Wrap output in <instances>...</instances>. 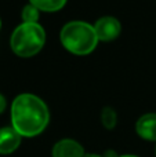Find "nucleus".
Masks as SVG:
<instances>
[{
	"mask_svg": "<svg viewBox=\"0 0 156 157\" xmlns=\"http://www.w3.org/2000/svg\"><path fill=\"white\" fill-rule=\"evenodd\" d=\"M50 120L49 108L33 94H19L11 105V124L21 136H36L46 130Z\"/></svg>",
	"mask_w": 156,
	"mask_h": 157,
	"instance_id": "obj_1",
	"label": "nucleus"
},
{
	"mask_svg": "<svg viewBox=\"0 0 156 157\" xmlns=\"http://www.w3.org/2000/svg\"><path fill=\"white\" fill-rule=\"evenodd\" d=\"M60 39L64 48L73 55H87L93 52L98 44L94 26L83 21H71L64 25Z\"/></svg>",
	"mask_w": 156,
	"mask_h": 157,
	"instance_id": "obj_2",
	"label": "nucleus"
},
{
	"mask_svg": "<svg viewBox=\"0 0 156 157\" xmlns=\"http://www.w3.org/2000/svg\"><path fill=\"white\" fill-rule=\"evenodd\" d=\"M46 43V32L39 24L22 22L15 28L10 39V46L14 54L22 58H29L40 52Z\"/></svg>",
	"mask_w": 156,
	"mask_h": 157,
	"instance_id": "obj_3",
	"label": "nucleus"
},
{
	"mask_svg": "<svg viewBox=\"0 0 156 157\" xmlns=\"http://www.w3.org/2000/svg\"><path fill=\"white\" fill-rule=\"evenodd\" d=\"M98 41H112L120 35L122 25L115 17H101L93 25Z\"/></svg>",
	"mask_w": 156,
	"mask_h": 157,
	"instance_id": "obj_4",
	"label": "nucleus"
},
{
	"mask_svg": "<svg viewBox=\"0 0 156 157\" xmlns=\"http://www.w3.org/2000/svg\"><path fill=\"white\" fill-rule=\"evenodd\" d=\"M53 157H84V149L75 139H61L53 146Z\"/></svg>",
	"mask_w": 156,
	"mask_h": 157,
	"instance_id": "obj_5",
	"label": "nucleus"
},
{
	"mask_svg": "<svg viewBox=\"0 0 156 157\" xmlns=\"http://www.w3.org/2000/svg\"><path fill=\"white\" fill-rule=\"evenodd\" d=\"M22 136L13 127L0 128V155H10L18 149Z\"/></svg>",
	"mask_w": 156,
	"mask_h": 157,
	"instance_id": "obj_6",
	"label": "nucleus"
},
{
	"mask_svg": "<svg viewBox=\"0 0 156 157\" xmlns=\"http://www.w3.org/2000/svg\"><path fill=\"white\" fill-rule=\"evenodd\" d=\"M137 134L145 141H156V113H146L135 124Z\"/></svg>",
	"mask_w": 156,
	"mask_h": 157,
	"instance_id": "obj_7",
	"label": "nucleus"
},
{
	"mask_svg": "<svg viewBox=\"0 0 156 157\" xmlns=\"http://www.w3.org/2000/svg\"><path fill=\"white\" fill-rule=\"evenodd\" d=\"M66 2L68 0H29L30 4L35 6L39 11H44V13L60 11L66 4Z\"/></svg>",
	"mask_w": 156,
	"mask_h": 157,
	"instance_id": "obj_8",
	"label": "nucleus"
},
{
	"mask_svg": "<svg viewBox=\"0 0 156 157\" xmlns=\"http://www.w3.org/2000/svg\"><path fill=\"white\" fill-rule=\"evenodd\" d=\"M101 123L107 130H113L118 123V114H116L115 109L111 106H105L101 112Z\"/></svg>",
	"mask_w": 156,
	"mask_h": 157,
	"instance_id": "obj_9",
	"label": "nucleus"
},
{
	"mask_svg": "<svg viewBox=\"0 0 156 157\" xmlns=\"http://www.w3.org/2000/svg\"><path fill=\"white\" fill-rule=\"evenodd\" d=\"M22 19H24L25 24H37V19H39V10L32 6L29 3L28 6H25L24 10H22Z\"/></svg>",
	"mask_w": 156,
	"mask_h": 157,
	"instance_id": "obj_10",
	"label": "nucleus"
},
{
	"mask_svg": "<svg viewBox=\"0 0 156 157\" xmlns=\"http://www.w3.org/2000/svg\"><path fill=\"white\" fill-rule=\"evenodd\" d=\"M6 106H7V102H6V98L3 97L2 94H0V113H3V112H4Z\"/></svg>",
	"mask_w": 156,
	"mask_h": 157,
	"instance_id": "obj_11",
	"label": "nucleus"
},
{
	"mask_svg": "<svg viewBox=\"0 0 156 157\" xmlns=\"http://www.w3.org/2000/svg\"><path fill=\"white\" fill-rule=\"evenodd\" d=\"M84 157H104V156H99V155H94V153H91V155H86Z\"/></svg>",
	"mask_w": 156,
	"mask_h": 157,
	"instance_id": "obj_12",
	"label": "nucleus"
},
{
	"mask_svg": "<svg viewBox=\"0 0 156 157\" xmlns=\"http://www.w3.org/2000/svg\"><path fill=\"white\" fill-rule=\"evenodd\" d=\"M119 157H138V156H134V155H123V156H119Z\"/></svg>",
	"mask_w": 156,
	"mask_h": 157,
	"instance_id": "obj_13",
	"label": "nucleus"
},
{
	"mask_svg": "<svg viewBox=\"0 0 156 157\" xmlns=\"http://www.w3.org/2000/svg\"><path fill=\"white\" fill-rule=\"evenodd\" d=\"M0 28H2V21H0Z\"/></svg>",
	"mask_w": 156,
	"mask_h": 157,
	"instance_id": "obj_14",
	"label": "nucleus"
}]
</instances>
